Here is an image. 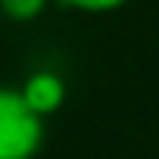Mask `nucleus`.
<instances>
[{"mask_svg": "<svg viewBox=\"0 0 159 159\" xmlns=\"http://www.w3.org/2000/svg\"><path fill=\"white\" fill-rule=\"evenodd\" d=\"M20 91H23L26 104H30L36 114H42L46 120L52 117V114H59L65 107V101H68V84H65V78L59 71H52V68L30 71L26 81L20 84Z\"/></svg>", "mask_w": 159, "mask_h": 159, "instance_id": "nucleus-2", "label": "nucleus"}, {"mask_svg": "<svg viewBox=\"0 0 159 159\" xmlns=\"http://www.w3.org/2000/svg\"><path fill=\"white\" fill-rule=\"evenodd\" d=\"M130 0H59V7L75 13H91V16H101V13H117L124 10Z\"/></svg>", "mask_w": 159, "mask_h": 159, "instance_id": "nucleus-4", "label": "nucleus"}, {"mask_svg": "<svg viewBox=\"0 0 159 159\" xmlns=\"http://www.w3.org/2000/svg\"><path fill=\"white\" fill-rule=\"evenodd\" d=\"M52 0H0V13L13 23H33L49 10Z\"/></svg>", "mask_w": 159, "mask_h": 159, "instance_id": "nucleus-3", "label": "nucleus"}, {"mask_svg": "<svg viewBox=\"0 0 159 159\" xmlns=\"http://www.w3.org/2000/svg\"><path fill=\"white\" fill-rule=\"evenodd\" d=\"M46 143V117L26 104L23 91L0 84V159H36Z\"/></svg>", "mask_w": 159, "mask_h": 159, "instance_id": "nucleus-1", "label": "nucleus"}]
</instances>
